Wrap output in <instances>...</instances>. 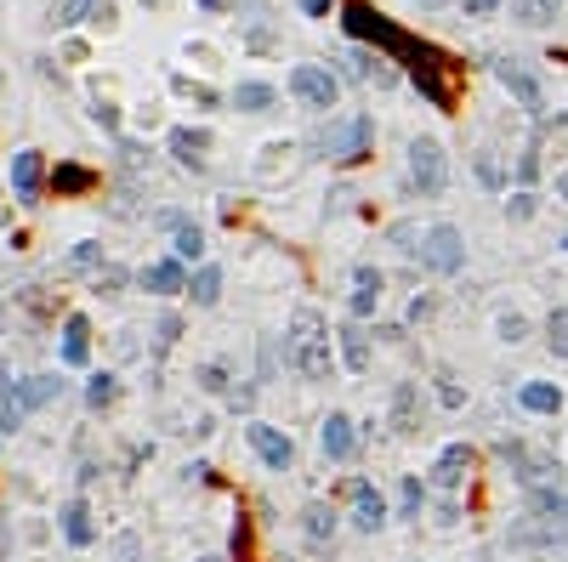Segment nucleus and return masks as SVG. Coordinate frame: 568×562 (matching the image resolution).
Returning a JSON list of instances; mask_svg holds the SVG:
<instances>
[{"mask_svg":"<svg viewBox=\"0 0 568 562\" xmlns=\"http://www.w3.org/2000/svg\"><path fill=\"white\" fill-rule=\"evenodd\" d=\"M245 438H250V449L262 455V466H267V472H290V466H296V443L284 438L279 426L256 421V426H245Z\"/></svg>","mask_w":568,"mask_h":562,"instance_id":"12","label":"nucleus"},{"mask_svg":"<svg viewBox=\"0 0 568 562\" xmlns=\"http://www.w3.org/2000/svg\"><path fill=\"white\" fill-rule=\"evenodd\" d=\"M347 307H353V318H370L375 307H381V290H353V301H347Z\"/></svg>","mask_w":568,"mask_h":562,"instance_id":"40","label":"nucleus"},{"mask_svg":"<svg viewBox=\"0 0 568 562\" xmlns=\"http://www.w3.org/2000/svg\"><path fill=\"white\" fill-rule=\"evenodd\" d=\"M336 352H341V364L353 369V375H364V369H370V330H364V324H341L336 330Z\"/></svg>","mask_w":568,"mask_h":562,"instance_id":"17","label":"nucleus"},{"mask_svg":"<svg viewBox=\"0 0 568 562\" xmlns=\"http://www.w3.org/2000/svg\"><path fill=\"white\" fill-rule=\"evenodd\" d=\"M517 404L529 409V415H557V409H563V387H551V381H523V387H517Z\"/></svg>","mask_w":568,"mask_h":562,"instance_id":"22","label":"nucleus"},{"mask_svg":"<svg viewBox=\"0 0 568 562\" xmlns=\"http://www.w3.org/2000/svg\"><path fill=\"white\" fill-rule=\"evenodd\" d=\"M409 188L421 199H438L449 188V159H444V148L432 137H415L409 142Z\"/></svg>","mask_w":568,"mask_h":562,"instance_id":"7","label":"nucleus"},{"mask_svg":"<svg viewBox=\"0 0 568 562\" xmlns=\"http://www.w3.org/2000/svg\"><path fill=\"white\" fill-rule=\"evenodd\" d=\"M142 290H148V296H182V290H188V273H182L177 256L148 262V267H142Z\"/></svg>","mask_w":568,"mask_h":562,"instance_id":"16","label":"nucleus"},{"mask_svg":"<svg viewBox=\"0 0 568 562\" xmlns=\"http://www.w3.org/2000/svg\"><path fill=\"white\" fill-rule=\"evenodd\" d=\"M534 176H540V148H523V154H517V182L529 188Z\"/></svg>","mask_w":568,"mask_h":562,"instance_id":"39","label":"nucleus"},{"mask_svg":"<svg viewBox=\"0 0 568 562\" xmlns=\"http://www.w3.org/2000/svg\"><path fill=\"white\" fill-rule=\"evenodd\" d=\"M177 330H182L177 313H165V318H160V347H171V341H177Z\"/></svg>","mask_w":568,"mask_h":562,"instance_id":"44","label":"nucleus"},{"mask_svg":"<svg viewBox=\"0 0 568 562\" xmlns=\"http://www.w3.org/2000/svg\"><path fill=\"white\" fill-rule=\"evenodd\" d=\"M563 250H568V233H563Z\"/></svg>","mask_w":568,"mask_h":562,"instance_id":"49","label":"nucleus"},{"mask_svg":"<svg viewBox=\"0 0 568 562\" xmlns=\"http://www.w3.org/2000/svg\"><path fill=\"white\" fill-rule=\"evenodd\" d=\"M91 120L103 125V131H114V125H120V114H114V103H91Z\"/></svg>","mask_w":568,"mask_h":562,"instance_id":"43","label":"nucleus"},{"mask_svg":"<svg viewBox=\"0 0 568 562\" xmlns=\"http://www.w3.org/2000/svg\"><path fill=\"white\" fill-rule=\"evenodd\" d=\"M472 171H478L483 188H506V171H500V159H495V154H478V159H472Z\"/></svg>","mask_w":568,"mask_h":562,"instance_id":"36","label":"nucleus"},{"mask_svg":"<svg viewBox=\"0 0 568 562\" xmlns=\"http://www.w3.org/2000/svg\"><path fill=\"white\" fill-rule=\"evenodd\" d=\"M466 12H472V18H495L500 0H466Z\"/></svg>","mask_w":568,"mask_h":562,"instance_id":"45","label":"nucleus"},{"mask_svg":"<svg viewBox=\"0 0 568 562\" xmlns=\"http://www.w3.org/2000/svg\"><path fill=\"white\" fill-rule=\"evenodd\" d=\"M495 460H500V466H506L512 477H517V483H523V489L557 483V472H563L557 460H551V455H540V449H529L523 438H500V443H495Z\"/></svg>","mask_w":568,"mask_h":562,"instance_id":"5","label":"nucleus"},{"mask_svg":"<svg viewBox=\"0 0 568 562\" xmlns=\"http://www.w3.org/2000/svg\"><path fill=\"white\" fill-rule=\"evenodd\" d=\"M205 148H211V137L194 131V125H177V131H171V154H177V165H188V171H205Z\"/></svg>","mask_w":568,"mask_h":562,"instance_id":"18","label":"nucleus"},{"mask_svg":"<svg viewBox=\"0 0 568 562\" xmlns=\"http://www.w3.org/2000/svg\"><path fill=\"white\" fill-rule=\"evenodd\" d=\"M199 387H205V392H228V369L205 364V369H199Z\"/></svg>","mask_w":568,"mask_h":562,"instance_id":"41","label":"nucleus"},{"mask_svg":"<svg viewBox=\"0 0 568 562\" xmlns=\"http://www.w3.org/2000/svg\"><path fill=\"white\" fill-rule=\"evenodd\" d=\"M387 426H392V438H415V432H421V387H415V381H398V387H392Z\"/></svg>","mask_w":568,"mask_h":562,"instance_id":"14","label":"nucleus"},{"mask_svg":"<svg viewBox=\"0 0 568 562\" xmlns=\"http://www.w3.org/2000/svg\"><path fill=\"white\" fill-rule=\"evenodd\" d=\"M330 6H336V0H302V12H307V18H324Z\"/></svg>","mask_w":568,"mask_h":562,"instance_id":"46","label":"nucleus"},{"mask_svg":"<svg viewBox=\"0 0 568 562\" xmlns=\"http://www.w3.org/2000/svg\"><path fill=\"white\" fill-rule=\"evenodd\" d=\"M438 404H444V409H461V404H466V392L455 387L449 375H438Z\"/></svg>","mask_w":568,"mask_h":562,"instance_id":"42","label":"nucleus"},{"mask_svg":"<svg viewBox=\"0 0 568 562\" xmlns=\"http://www.w3.org/2000/svg\"><path fill=\"white\" fill-rule=\"evenodd\" d=\"M495 335L506 341V347H517V341H529V318H523V313H500V318H495Z\"/></svg>","mask_w":568,"mask_h":562,"instance_id":"34","label":"nucleus"},{"mask_svg":"<svg viewBox=\"0 0 568 562\" xmlns=\"http://www.w3.org/2000/svg\"><path fill=\"white\" fill-rule=\"evenodd\" d=\"M40 176H46L40 154H35V148H23V154L12 159V188H18V199H23V205H35V194H40Z\"/></svg>","mask_w":568,"mask_h":562,"instance_id":"20","label":"nucleus"},{"mask_svg":"<svg viewBox=\"0 0 568 562\" xmlns=\"http://www.w3.org/2000/svg\"><path fill=\"white\" fill-rule=\"evenodd\" d=\"M523 494H529V511H534V517H546V523L568 528V494L557 489V483H540V489H523Z\"/></svg>","mask_w":568,"mask_h":562,"instance_id":"19","label":"nucleus"},{"mask_svg":"<svg viewBox=\"0 0 568 562\" xmlns=\"http://www.w3.org/2000/svg\"><path fill=\"white\" fill-rule=\"evenodd\" d=\"M336 528H341L336 506H324V500H313V506L302 511V534H307L313 545H330V540H336Z\"/></svg>","mask_w":568,"mask_h":562,"instance_id":"23","label":"nucleus"},{"mask_svg":"<svg viewBox=\"0 0 568 562\" xmlns=\"http://www.w3.org/2000/svg\"><path fill=\"white\" fill-rule=\"evenodd\" d=\"M341 23H347V35H353V40H375V46H381L387 57H398V63H415V57L426 52L421 40H409L398 23L381 18L370 0H347V6H341Z\"/></svg>","mask_w":568,"mask_h":562,"instance_id":"2","label":"nucleus"},{"mask_svg":"<svg viewBox=\"0 0 568 562\" xmlns=\"http://www.w3.org/2000/svg\"><path fill=\"white\" fill-rule=\"evenodd\" d=\"M421 267L438 273V279H449V273L466 267V239H461L455 222H432V228L421 233Z\"/></svg>","mask_w":568,"mask_h":562,"instance_id":"6","label":"nucleus"},{"mask_svg":"<svg viewBox=\"0 0 568 562\" xmlns=\"http://www.w3.org/2000/svg\"><path fill=\"white\" fill-rule=\"evenodd\" d=\"M557 18V0H517V23H529V29H540V23Z\"/></svg>","mask_w":568,"mask_h":562,"instance_id":"33","label":"nucleus"},{"mask_svg":"<svg viewBox=\"0 0 568 562\" xmlns=\"http://www.w3.org/2000/svg\"><path fill=\"white\" fill-rule=\"evenodd\" d=\"M347 500H353V528L358 534H375V528L387 523V500L375 494L370 477H353V483H347Z\"/></svg>","mask_w":568,"mask_h":562,"instance_id":"13","label":"nucleus"},{"mask_svg":"<svg viewBox=\"0 0 568 562\" xmlns=\"http://www.w3.org/2000/svg\"><path fill=\"white\" fill-rule=\"evenodd\" d=\"M557 534H563L557 523H546V517H534V523H517L512 534H506V540H512V545H557Z\"/></svg>","mask_w":568,"mask_h":562,"instance_id":"26","label":"nucleus"},{"mask_svg":"<svg viewBox=\"0 0 568 562\" xmlns=\"http://www.w3.org/2000/svg\"><path fill=\"white\" fill-rule=\"evenodd\" d=\"M91 182H97V176H91L86 165H57V171H52V188H57V194H86Z\"/></svg>","mask_w":568,"mask_h":562,"instance_id":"28","label":"nucleus"},{"mask_svg":"<svg viewBox=\"0 0 568 562\" xmlns=\"http://www.w3.org/2000/svg\"><path fill=\"white\" fill-rule=\"evenodd\" d=\"M421 506H426V483L421 477H404L398 483V517H421Z\"/></svg>","mask_w":568,"mask_h":562,"instance_id":"31","label":"nucleus"},{"mask_svg":"<svg viewBox=\"0 0 568 562\" xmlns=\"http://www.w3.org/2000/svg\"><path fill=\"white\" fill-rule=\"evenodd\" d=\"M171 250H177V262H199V256H205V233H199L194 222H182V228L171 233Z\"/></svg>","mask_w":568,"mask_h":562,"instance_id":"27","label":"nucleus"},{"mask_svg":"<svg viewBox=\"0 0 568 562\" xmlns=\"http://www.w3.org/2000/svg\"><path fill=\"white\" fill-rule=\"evenodd\" d=\"M63 534H69V545H91V534H97V528H91V511L80 506V500L63 511Z\"/></svg>","mask_w":568,"mask_h":562,"instance_id":"29","label":"nucleus"},{"mask_svg":"<svg viewBox=\"0 0 568 562\" xmlns=\"http://www.w3.org/2000/svg\"><path fill=\"white\" fill-rule=\"evenodd\" d=\"M319 449L324 460H353L358 455V432H353V415H341V409H330L319 426Z\"/></svg>","mask_w":568,"mask_h":562,"instance_id":"15","label":"nucleus"},{"mask_svg":"<svg viewBox=\"0 0 568 562\" xmlns=\"http://www.w3.org/2000/svg\"><path fill=\"white\" fill-rule=\"evenodd\" d=\"M557 199L568 205V171H557Z\"/></svg>","mask_w":568,"mask_h":562,"instance_id":"47","label":"nucleus"},{"mask_svg":"<svg viewBox=\"0 0 568 562\" xmlns=\"http://www.w3.org/2000/svg\"><path fill=\"white\" fill-rule=\"evenodd\" d=\"M284 364L302 381H330L336 375V330L324 324L319 307H296L290 330H284Z\"/></svg>","mask_w":568,"mask_h":562,"instance_id":"1","label":"nucleus"},{"mask_svg":"<svg viewBox=\"0 0 568 562\" xmlns=\"http://www.w3.org/2000/svg\"><path fill=\"white\" fill-rule=\"evenodd\" d=\"M409 74H415V91H421L432 108H449V103H455V91H449V63H444V52H432V46H426V52L409 63Z\"/></svg>","mask_w":568,"mask_h":562,"instance_id":"10","label":"nucleus"},{"mask_svg":"<svg viewBox=\"0 0 568 562\" xmlns=\"http://www.w3.org/2000/svg\"><path fill=\"white\" fill-rule=\"evenodd\" d=\"M97 0H57V29H74L80 18H91Z\"/></svg>","mask_w":568,"mask_h":562,"instance_id":"37","label":"nucleus"},{"mask_svg":"<svg viewBox=\"0 0 568 562\" xmlns=\"http://www.w3.org/2000/svg\"><path fill=\"white\" fill-rule=\"evenodd\" d=\"M347 80H392L370 52H347Z\"/></svg>","mask_w":568,"mask_h":562,"instance_id":"32","label":"nucleus"},{"mask_svg":"<svg viewBox=\"0 0 568 562\" xmlns=\"http://www.w3.org/2000/svg\"><path fill=\"white\" fill-rule=\"evenodd\" d=\"M546 347H551V358H568V307H551V318H546Z\"/></svg>","mask_w":568,"mask_h":562,"instance_id":"30","label":"nucleus"},{"mask_svg":"<svg viewBox=\"0 0 568 562\" xmlns=\"http://www.w3.org/2000/svg\"><path fill=\"white\" fill-rule=\"evenodd\" d=\"M472 466H478V455H472V443H449L444 455L432 460V472H426V489H438V494H455V489H466V477H472Z\"/></svg>","mask_w":568,"mask_h":562,"instance_id":"9","label":"nucleus"},{"mask_svg":"<svg viewBox=\"0 0 568 562\" xmlns=\"http://www.w3.org/2000/svg\"><path fill=\"white\" fill-rule=\"evenodd\" d=\"M188 296H194V307H216L222 301V267H199L194 279H188Z\"/></svg>","mask_w":568,"mask_h":562,"instance_id":"24","label":"nucleus"},{"mask_svg":"<svg viewBox=\"0 0 568 562\" xmlns=\"http://www.w3.org/2000/svg\"><path fill=\"white\" fill-rule=\"evenodd\" d=\"M421 6H444V0H421Z\"/></svg>","mask_w":568,"mask_h":562,"instance_id":"48","label":"nucleus"},{"mask_svg":"<svg viewBox=\"0 0 568 562\" xmlns=\"http://www.w3.org/2000/svg\"><path fill=\"white\" fill-rule=\"evenodd\" d=\"M233 108H245V114H267V108H273V86H267V80H245V86L233 91Z\"/></svg>","mask_w":568,"mask_h":562,"instance_id":"25","label":"nucleus"},{"mask_svg":"<svg viewBox=\"0 0 568 562\" xmlns=\"http://www.w3.org/2000/svg\"><path fill=\"white\" fill-rule=\"evenodd\" d=\"M86 358H91V324L80 313H69V318H63V364L80 369Z\"/></svg>","mask_w":568,"mask_h":562,"instance_id":"21","label":"nucleus"},{"mask_svg":"<svg viewBox=\"0 0 568 562\" xmlns=\"http://www.w3.org/2000/svg\"><path fill=\"white\" fill-rule=\"evenodd\" d=\"M375 142V120L370 114H347V120H330L319 131V154L336 159V165H358Z\"/></svg>","mask_w":568,"mask_h":562,"instance_id":"3","label":"nucleus"},{"mask_svg":"<svg viewBox=\"0 0 568 562\" xmlns=\"http://www.w3.org/2000/svg\"><path fill=\"white\" fill-rule=\"evenodd\" d=\"M290 91H296L307 108H319V114H330V108L341 103V80L330 69H319V63H296V69H290Z\"/></svg>","mask_w":568,"mask_h":562,"instance_id":"8","label":"nucleus"},{"mask_svg":"<svg viewBox=\"0 0 568 562\" xmlns=\"http://www.w3.org/2000/svg\"><path fill=\"white\" fill-rule=\"evenodd\" d=\"M495 74H500V86L512 91V97L529 108V114H546V86H540V74H534V69H523L517 57H500Z\"/></svg>","mask_w":568,"mask_h":562,"instance_id":"11","label":"nucleus"},{"mask_svg":"<svg viewBox=\"0 0 568 562\" xmlns=\"http://www.w3.org/2000/svg\"><path fill=\"white\" fill-rule=\"evenodd\" d=\"M478 562H483V557H478Z\"/></svg>","mask_w":568,"mask_h":562,"instance_id":"50","label":"nucleus"},{"mask_svg":"<svg viewBox=\"0 0 568 562\" xmlns=\"http://www.w3.org/2000/svg\"><path fill=\"white\" fill-rule=\"evenodd\" d=\"M506 216H512V222H529V216H534V194H529V188H517V194L506 199Z\"/></svg>","mask_w":568,"mask_h":562,"instance_id":"38","label":"nucleus"},{"mask_svg":"<svg viewBox=\"0 0 568 562\" xmlns=\"http://www.w3.org/2000/svg\"><path fill=\"white\" fill-rule=\"evenodd\" d=\"M114 398H120V381H114V375H97V381L86 387V404H91V409L114 404Z\"/></svg>","mask_w":568,"mask_h":562,"instance_id":"35","label":"nucleus"},{"mask_svg":"<svg viewBox=\"0 0 568 562\" xmlns=\"http://www.w3.org/2000/svg\"><path fill=\"white\" fill-rule=\"evenodd\" d=\"M57 392H63V381H57V375H29V381H18V387L0 398V432H18L35 409L52 404Z\"/></svg>","mask_w":568,"mask_h":562,"instance_id":"4","label":"nucleus"}]
</instances>
